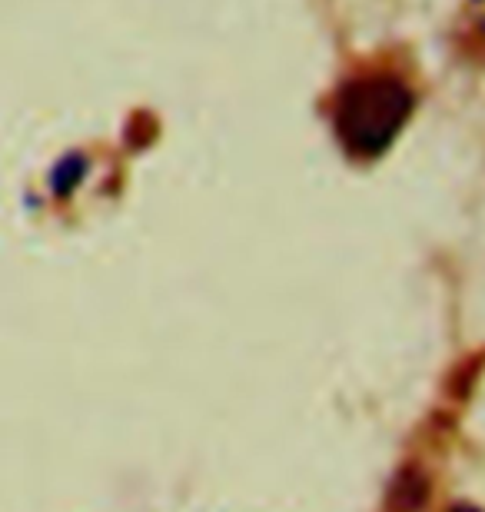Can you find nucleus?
<instances>
[{"mask_svg": "<svg viewBox=\"0 0 485 512\" xmlns=\"http://www.w3.org/2000/svg\"><path fill=\"white\" fill-rule=\"evenodd\" d=\"M406 114V94L396 87H363L343 107V130L353 137L356 147L376 150L389 140V133L399 127Z\"/></svg>", "mask_w": 485, "mask_h": 512, "instance_id": "obj_1", "label": "nucleus"}]
</instances>
